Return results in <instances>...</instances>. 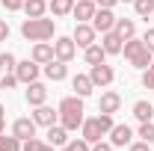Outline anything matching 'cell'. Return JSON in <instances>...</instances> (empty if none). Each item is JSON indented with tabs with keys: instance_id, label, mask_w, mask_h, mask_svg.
Listing matches in <instances>:
<instances>
[{
	"instance_id": "cell-1",
	"label": "cell",
	"mask_w": 154,
	"mask_h": 151,
	"mask_svg": "<svg viewBox=\"0 0 154 151\" xmlns=\"http://www.w3.org/2000/svg\"><path fill=\"white\" fill-rule=\"evenodd\" d=\"M59 125L65 128V131L71 133V131H77L80 125H83V119H86V110H83V98L80 95H68V98H62L59 101Z\"/></svg>"
},
{
	"instance_id": "cell-2",
	"label": "cell",
	"mask_w": 154,
	"mask_h": 151,
	"mask_svg": "<svg viewBox=\"0 0 154 151\" xmlns=\"http://www.w3.org/2000/svg\"><path fill=\"white\" fill-rule=\"evenodd\" d=\"M113 116H107V113H98L92 116V119H83V125H80V133H83V139L92 145V142H98V139H104L107 133L113 131Z\"/></svg>"
},
{
	"instance_id": "cell-3",
	"label": "cell",
	"mask_w": 154,
	"mask_h": 151,
	"mask_svg": "<svg viewBox=\"0 0 154 151\" xmlns=\"http://www.w3.org/2000/svg\"><path fill=\"white\" fill-rule=\"evenodd\" d=\"M54 30H57V24L51 18H27L21 24V36L27 39V42H51L54 39Z\"/></svg>"
},
{
	"instance_id": "cell-4",
	"label": "cell",
	"mask_w": 154,
	"mask_h": 151,
	"mask_svg": "<svg viewBox=\"0 0 154 151\" xmlns=\"http://www.w3.org/2000/svg\"><path fill=\"white\" fill-rule=\"evenodd\" d=\"M122 54H125V59L134 65V68H148L151 65V51L145 48V42L142 39H128L125 45H122Z\"/></svg>"
},
{
	"instance_id": "cell-5",
	"label": "cell",
	"mask_w": 154,
	"mask_h": 151,
	"mask_svg": "<svg viewBox=\"0 0 154 151\" xmlns=\"http://www.w3.org/2000/svg\"><path fill=\"white\" fill-rule=\"evenodd\" d=\"M116 12L113 9H104V6H98V12L92 15V27H95V33H110V30H116Z\"/></svg>"
},
{
	"instance_id": "cell-6",
	"label": "cell",
	"mask_w": 154,
	"mask_h": 151,
	"mask_svg": "<svg viewBox=\"0 0 154 151\" xmlns=\"http://www.w3.org/2000/svg\"><path fill=\"white\" fill-rule=\"evenodd\" d=\"M77 57V45L71 36H59L54 42V59H62V62H71Z\"/></svg>"
},
{
	"instance_id": "cell-7",
	"label": "cell",
	"mask_w": 154,
	"mask_h": 151,
	"mask_svg": "<svg viewBox=\"0 0 154 151\" xmlns=\"http://www.w3.org/2000/svg\"><path fill=\"white\" fill-rule=\"evenodd\" d=\"M89 80L95 83V89H98V86L104 89V86H110V83L116 80V71L107 65V62H98V65H92V68H89Z\"/></svg>"
},
{
	"instance_id": "cell-8",
	"label": "cell",
	"mask_w": 154,
	"mask_h": 151,
	"mask_svg": "<svg viewBox=\"0 0 154 151\" xmlns=\"http://www.w3.org/2000/svg\"><path fill=\"white\" fill-rule=\"evenodd\" d=\"M38 71H42V65L38 62H33V59H24V62H18L15 65V77H18V83H33V80H38Z\"/></svg>"
},
{
	"instance_id": "cell-9",
	"label": "cell",
	"mask_w": 154,
	"mask_h": 151,
	"mask_svg": "<svg viewBox=\"0 0 154 151\" xmlns=\"http://www.w3.org/2000/svg\"><path fill=\"white\" fill-rule=\"evenodd\" d=\"M95 12H98V3H95V0H74L71 15L77 18V24H89Z\"/></svg>"
},
{
	"instance_id": "cell-10",
	"label": "cell",
	"mask_w": 154,
	"mask_h": 151,
	"mask_svg": "<svg viewBox=\"0 0 154 151\" xmlns=\"http://www.w3.org/2000/svg\"><path fill=\"white\" fill-rule=\"evenodd\" d=\"M36 122H33V116H21V119H15V122H12V133H15V136H18L21 142H24V139H30V136H36Z\"/></svg>"
},
{
	"instance_id": "cell-11",
	"label": "cell",
	"mask_w": 154,
	"mask_h": 151,
	"mask_svg": "<svg viewBox=\"0 0 154 151\" xmlns=\"http://www.w3.org/2000/svg\"><path fill=\"white\" fill-rule=\"evenodd\" d=\"M110 142H113V148H128V145L134 142V131H131V125H113V131H110Z\"/></svg>"
},
{
	"instance_id": "cell-12",
	"label": "cell",
	"mask_w": 154,
	"mask_h": 151,
	"mask_svg": "<svg viewBox=\"0 0 154 151\" xmlns=\"http://www.w3.org/2000/svg\"><path fill=\"white\" fill-rule=\"evenodd\" d=\"M24 98H27V104H30V107H38V104H45V101H48V86H45V83H38V80H33V83H27Z\"/></svg>"
},
{
	"instance_id": "cell-13",
	"label": "cell",
	"mask_w": 154,
	"mask_h": 151,
	"mask_svg": "<svg viewBox=\"0 0 154 151\" xmlns=\"http://www.w3.org/2000/svg\"><path fill=\"white\" fill-rule=\"evenodd\" d=\"M33 122L42 125V128H51V125H57V122H59V110L48 107V104H38L36 113H33Z\"/></svg>"
},
{
	"instance_id": "cell-14",
	"label": "cell",
	"mask_w": 154,
	"mask_h": 151,
	"mask_svg": "<svg viewBox=\"0 0 154 151\" xmlns=\"http://www.w3.org/2000/svg\"><path fill=\"white\" fill-rule=\"evenodd\" d=\"M95 36H98V33H95V27H92V24H77L71 39H74L77 48H89V45H95Z\"/></svg>"
},
{
	"instance_id": "cell-15",
	"label": "cell",
	"mask_w": 154,
	"mask_h": 151,
	"mask_svg": "<svg viewBox=\"0 0 154 151\" xmlns=\"http://www.w3.org/2000/svg\"><path fill=\"white\" fill-rule=\"evenodd\" d=\"M119 107H122V95L119 92H104L101 101H98V113H107V116L119 113Z\"/></svg>"
},
{
	"instance_id": "cell-16",
	"label": "cell",
	"mask_w": 154,
	"mask_h": 151,
	"mask_svg": "<svg viewBox=\"0 0 154 151\" xmlns=\"http://www.w3.org/2000/svg\"><path fill=\"white\" fill-rule=\"evenodd\" d=\"M45 77L54 80V83H59V80L68 77V65H65L62 59H51V62H45Z\"/></svg>"
},
{
	"instance_id": "cell-17",
	"label": "cell",
	"mask_w": 154,
	"mask_h": 151,
	"mask_svg": "<svg viewBox=\"0 0 154 151\" xmlns=\"http://www.w3.org/2000/svg\"><path fill=\"white\" fill-rule=\"evenodd\" d=\"M30 59L38 62V65L51 62V59H54V45H48V42H36V45H33V51H30Z\"/></svg>"
},
{
	"instance_id": "cell-18",
	"label": "cell",
	"mask_w": 154,
	"mask_h": 151,
	"mask_svg": "<svg viewBox=\"0 0 154 151\" xmlns=\"http://www.w3.org/2000/svg\"><path fill=\"white\" fill-rule=\"evenodd\" d=\"M122 39H119V33L116 30H110V33H101V48L110 54V57H116V54H122Z\"/></svg>"
},
{
	"instance_id": "cell-19",
	"label": "cell",
	"mask_w": 154,
	"mask_h": 151,
	"mask_svg": "<svg viewBox=\"0 0 154 151\" xmlns=\"http://www.w3.org/2000/svg\"><path fill=\"white\" fill-rule=\"evenodd\" d=\"M71 89H74V95H80V98H89L92 89H95V83L89 80V74H74L71 77Z\"/></svg>"
},
{
	"instance_id": "cell-20",
	"label": "cell",
	"mask_w": 154,
	"mask_h": 151,
	"mask_svg": "<svg viewBox=\"0 0 154 151\" xmlns=\"http://www.w3.org/2000/svg\"><path fill=\"white\" fill-rule=\"evenodd\" d=\"M65 142H68V131H65L59 122H57V125H51V128H48V145H54V148H62Z\"/></svg>"
},
{
	"instance_id": "cell-21",
	"label": "cell",
	"mask_w": 154,
	"mask_h": 151,
	"mask_svg": "<svg viewBox=\"0 0 154 151\" xmlns=\"http://www.w3.org/2000/svg\"><path fill=\"white\" fill-rule=\"evenodd\" d=\"M116 33H119L122 42L134 39V36H136V21H134V18H119V21H116Z\"/></svg>"
},
{
	"instance_id": "cell-22",
	"label": "cell",
	"mask_w": 154,
	"mask_h": 151,
	"mask_svg": "<svg viewBox=\"0 0 154 151\" xmlns=\"http://www.w3.org/2000/svg\"><path fill=\"white\" fill-rule=\"evenodd\" d=\"M104 57H107V51L101 48V45H89V48H83V59L89 62V65H98V62H104Z\"/></svg>"
},
{
	"instance_id": "cell-23",
	"label": "cell",
	"mask_w": 154,
	"mask_h": 151,
	"mask_svg": "<svg viewBox=\"0 0 154 151\" xmlns=\"http://www.w3.org/2000/svg\"><path fill=\"white\" fill-rule=\"evenodd\" d=\"M24 12L27 18H42L48 12V0H24Z\"/></svg>"
},
{
	"instance_id": "cell-24",
	"label": "cell",
	"mask_w": 154,
	"mask_h": 151,
	"mask_svg": "<svg viewBox=\"0 0 154 151\" xmlns=\"http://www.w3.org/2000/svg\"><path fill=\"white\" fill-rule=\"evenodd\" d=\"M48 9L54 12V18H65V15H71L74 0H51V3H48Z\"/></svg>"
},
{
	"instance_id": "cell-25",
	"label": "cell",
	"mask_w": 154,
	"mask_h": 151,
	"mask_svg": "<svg viewBox=\"0 0 154 151\" xmlns=\"http://www.w3.org/2000/svg\"><path fill=\"white\" fill-rule=\"evenodd\" d=\"M134 116L139 119V122H151V119H154L151 101H136V104H134Z\"/></svg>"
},
{
	"instance_id": "cell-26",
	"label": "cell",
	"mask_w": 154,
	"mask_h": 151,
	"mask_svg": "<svg viewBox=\"0 0 154 151\" xmlns=\"http://www.w3.org/2000/svg\"><path fill=\"white\" fill-rule=\"evenodd\" d=\"M0 151H21V139L15 133H0Z\"/></svg>"
},
{
	"instance_id": "cell-27",
	"label": "cell",
	"mask_w": 154,
	"mask_h": 151,
	"mask_svg": "<svg viewBox=\"0 0 154 151\" xmlns=\"http://www.w3.org/2000/svg\"><path fill=\"white\" fill-rule=\"evenodd\" d=\"M134 12L139 15V18L148 21V15L154 12V0H134Z\"/></svg>"
},
{
	"instance_id": "cell-28",
	"label": "cell",
	"mask_w": 154,
	"mask_h": 151,
	"mask_svg": "<svg viewBox=\"0 0 154 151\" xmlns=\"http://www.w3.org/2000/svg\"><path fill=\"white\" fill-rule=\"evenodd\" d=\"M15 65H18V59H15V54H0V74H9V71H15Z\"/></svg>"
},
{
	"instance_id": "cell-29",
	"label": "cell",
	"mask_w": 154,
	"mask_h": 151,
	"mask_svg": "<svg viewBox=\"0 0 154 151\" xmlns=\"http://www.w3.org/2000/svg\"><path fill=\"white\" fill-rule=\"evenodd\" d=\"M59 151H92V145H89V142L80 136V139H68V142H65Z\"/></svg>"
},
{
	"instance_id": "cell-30",
	"label": "cell",
	"mask_w": 154,
	"mask_h": 151,
	"mask_svg": "<svg viewBox=\"0 0 154 151\" xmlns=\"http://www.w3.org/2000/svg\"><path fill=\"white\" fill-rule=\"evenodd\" d=\"M139 136L154 145V122H142V125H139Z\"/></svg>"
},
{
	"instance_id": "cell-31",
	"label": "cell",
	"mask_w": 154,
	"mask_h": 151,
	"mask_svg": "<svg viewBox=\"0 0 154 151\" xmlns=\"http://www.w3.org/2000/svg\"><path fill=\"white\" fill-rule=\"evenodd\" d=\"M42 145H45V142H42L38 136H30V139L21 142V151H42Z\"/></svg>"
},
{
	"instance_id": "cell-32",
	"label": "cell",
	"mask_w": 154,
	"mask_h": 151,
	"mask_svg": "<svg viewBox=\"0 0 154 151\" xmlns=\"http://www.w3.org/2000/svg\"><path fill=\"white\" fill-rule=\"evenodd\" d=\"M142 86L145 89H154V59H151L148 68H142Z\"/></svg>"
},
{
	"instance_id": "cell-33",
	"label": "cell",
	"mask_w": 154,
	"mask_h": 151,
	"mask_svg": "<svg viewBox=\"0 0 154 151\" xmlns=\"http://www.w3.org/2000/svg\"><path fill=\"white\" fill-rule=\"evenodd\" d=\"M0 86H3V89H12V86H18V77H15V71H9V74H0Z\"/></svg>"
},
{
	"instance_id": "cell-34",
	"label": "cell",
	"mask_w": 154,
	"mask_h": 151,
	"mask_svg": "<svg viewBox=\"0 0 154 151\" xmlns=\"http://www.w3.org/2000/svg\"><path fill=\"white\" fill-rule=\"evenodd\" d=\"M128 151H151V142H145V139H139V142H131Z\"/></svg>"
},
{
	"instance_id": "cell-35",
	"label": "cell",
	"mask_w": 154,
	"mask_h": 151,
	"mask_svg": "<svg viewBox=\"0 0 154 151\" xmlns=\"http://www.w3.org/2000/svg\"><path fill=\"white\" fill-rule=\"evenodd\" d=\"M3 6L9 12H18V9H24V0H3Z\"/></svg>"
},
{
	"instance_id": "cell-36",
	"label": "cell",
	"mask_w": 154,
	"mask_h": 151,
	"mask_svg": "<svg viewBox=\"0 0 154 151\" xmlns=\"http://www.w3.org/2000/svg\"><path fill=\"white\" fill-rule=\"evenodd\" d=\"M92 151H113V142H104V139H98V142H92Z\"/></svg>"
},
{
	"instance_id": "cell-37",
	"label": "cell",
	"mask_w": 154,
	"mask_h": 151,
	"mask_svg": "<svg viewBox=\"0 0 154 151\" xmlns=\"http://www.w3.org/2000/svg\"><path fill=\"white\" fill-rule=\"evenodd\" d=\"M142 42H145V48H148V51L154 54V27L148 30V33H145V36H142Z\"/></svg>"
},
{
	"instance_id": "cell-38",
	"label": "cell",
	"mask_w": 154,
	"mask_h": 151,
	"mask_svg": "<svg viewBox=\"0 0 154 151\" xmlns=\"http://www.w3.org/2000/svg\"><path fill=\"white\" fill-rule=\"evenodd\" d=\"M6 39H9V24L0 21V42H6Z\"/></svg>"
},
{
	"instance_id": "cell-39",
	"label": "cell",
	"mask_w": 154,
	"mask_h": 151,
	"mask_svg": "<svg viewBox=\"0 0 154 151\" xmlns=\"http://www.w3.org/2000/svg\"><path fill=\"white\" fill-rule=\"evenodd\" d=\"M95 3H98V6H104V9H113L119 0H95Z\"/></svg>"
},
{
	"instance_id": "cell-40",
	"label": "cell",
	"mask_w": 154,
	"mask_h": 151,
	"mask_svg": "<svg viewBox=\"0 0 154 151\" xmlns=\"http://www.w3.org/2000/svg\"><path fill=\"white\" fill-rule=\"evenodd\" d=\"M6 131V110H3V104H0V133Z\"/></svg>"
},
{
	"instance_id": "cell-41",
	"label": "cell",
	"mask_w": 154,
	"mask_h": 151,
	"mask_svg": "<svg viewBox=\"0 0 154 151\" xmlns=\"http://www.w3.org/2000/svg\"><path fill=\"white\" fill-rule=\"evenodd\" d=\"M42 151H57V148H54V145H48V142H45V145H42Z\"/></svg>"
},
{
	"instance_id": "cell-42",
	"label": "cell",
	"mask_w": 154,
	"mask_h": 151,
	"mask_svg": "<svg viewBox=\"0 0 154 151\" xmlns=\"http://www.w3.org/2000/svg\"><path fill=\"white\" fill-rule=\"evenodd\" d=\"M119 3H134V0H119Z\"/></svg>"
},
{
	"instance_id": "cell-43",
	"label": "cell",
	"mask_w": 154,
	"mask_h": 151,
	"mask_svg": "<svg viewBox=\"0 0 154 151\" xmlns=\"http://www.w3.org/2000/svg\"><path fill=\"white\" fill-rule=\"evenodd\" d=\"M151 21H154V12H151Z\"/></svg>"
},
{
	"instance_id": "cell-44",
	"label": "cell",
	"mask_w": 154,
	"mask_h": 151,
	"mask_svg": "<svg viewBox=\"0 0 154 151\" xmlns=\"http://www.w3.org/2000/svg\"><path fill=\"white\" fill-rule=\"evenodd\" d=\"M0 92H3V86H0Z\"/></svg>"
}]
</instances>
